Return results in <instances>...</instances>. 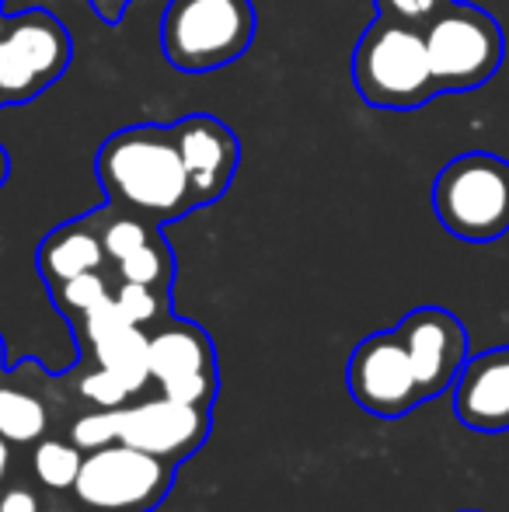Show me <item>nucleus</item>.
Segmentation results:
<instances>
[{"mask_svg": "<svg viewBox=\"0 0 509 512\" xmlns=\"http://www.w3.org/2000/svg\"><path fill=\"white\" fill-rule=\"evenodd\" d=\"M95 175L105 203L140 213L161 227L199 209L171 126L143 122L112 133L98 147Z\"/></svg>", "mask_w": 509, "mask_h": 512, "instance_id": "f257e3e1", "label": "nucleus"}, {"mask_svg": "<svg viewBox=\"0 0 509 512\" xmlns=\"http://www.w3.org/2000/svg\"><path fill=\"white\" fill-rule=\"evenodd\" d=\"M353 88L367 105L391 112L433 102L440 91L429 70L426 35L377 14L353 49Z\"/></svg>", "mask_w": 509, "mask_h": 512, "instance_id": "f03ea898", "label": "nucleus"}, {"mask_svg": "<svg viewBox=\"0 0 509 512\" xmlns=\"http://www.w3.org/2000/svg\"><path fill=\"white\" fill-rule=\"evenodd\" d=\"M255 28L252 0H168L161 14L164 60L182 74H210L248 53Z\"/></svg>", "mask_w": 509, "mask_h": 512, "instance_id": "7ed1b4c3", "label": "nucleus"}, {"mask_svg": "<svg viewBox=\"0 0 509 512\" xmlns=\"http://www.w3.org/2000/svg\"><path fill=\"white\" fill-rule=\"evenodd\" d=\"M433 213L443 230L468 244L509 234V161L471 150L443 164L433 182Z\"/></svg>", "mask_w": 509, "mask_h": 512, "instance_id": "20e7f679", "label": "nucleus"}, {"mask_svg": "<svg viewBox=\"0 0 509 512\" xmlns=\"http://www.w3.org/2000/svg\"><path fill=\"white\" fill-rule=\"evenodd\" d=\"M422 35H426L429 70L440 95L478 91L503 67V25L478 4L454 0Z\"/></svg>", "mask_w": 509, "mask_h": 512, "instance_id": "39448f33", "label": "nucleus"}, {"mask_svg": "<svg viewBox=\"0 0 509 512\" xmlns=\"http://www.w3.org/2000/svg\"><path fill=\"white\" fill-rule=\"evenodd\" d=\"M175 474L178 464L150 457L119 439L84 453L70 499L81 512H154L175 488Z\"/></svg>", "mask_w": 509, "mask_h": 512, "instance_id": "423d86ee", "label": "nucleus"}, {"mask_svg": "<svg viewBox=\"0 0 509 512\" xmlns=\"http://www.w3.org/2000/svg\"><path fill=\"white\" fill-rule=\"evenodd\" d=\"M74 42L56 14L32 7L0 18V105H21L53 88L70 67Z\"/></svg>", "mask_w": 509, "mask_h": 512, "instance_id": "0eeeda50", "label": "nucleus"}, {"mask_svg": "<svg viewBox=\"0 0 509 512\" xmlns=\"http://www.w3.org/2000/svg\"><path fill=\"white\" fill-rule=\"evenodd\" d=\"M150 338V384L161 387V394L189 405L213 408L220 391V366L213 338L203 324L185 317H164L161 324L147 331Z\"/></svg>", "mask_w": 509, "mask_h": 512, "instance_id": "6e6552de", "label": "nucleus"}, {"mask_svg": "<svg viewBox=\"0 0 509 512\" xmlns=\"http://www.w3.org/2000/svg\"><path fill=\"white\" fill-rule=\"evenodd\" d=\"M349 398L367 415L401 418L422 405L415 363L398 331H374L353 349L346 366Z\"/></svg>", "mask_w": 509, "mask_h": 512, "instance_id": "1a4fd4ad", "label": "nucleus"}, {"mask_svg": "<svg viewBox=\"0 0 509 512\" xmlns=\"http://www.w3.org/2000/svg\"><path fill=\"white\" fill-rule=\"evenodd\" d=\"M210 429L213 408L157 394V398L129 401L123 408V432H119V439L136 446V450L150 453V457L182 464L210 439Z\"/></svg>", "mask_w": 509, "mask_h": 512, "instance_id": "9d476101", "label": "nucleus"}, {"mask_svg": "<svg viewBox=\"0 0 509 512\" xmlns=\"http://www.w3.org/2000/svg\"><path fill=\"white\" fill-rule=\"evenodd\" d=\"M405 342L415 363L422 398H440L457 384L464 363H468V331L461 317L443 307H415L394 328Z\"/></svg>", "mask_w": 509, "mask_h": 512, "instance_id": "9b49d317", "label": "nucleus"}, {"mask_svg": "<svg viewBox=\"0 0 509 512\" xmlns=\"http://www.w3.org/2000/svg\"><path fill=\"white\" fill-rule=\"evenodd\" d=\"M171 129H175L178 154L189 171L196 206H210L224 199L241 164L238 136L213 115H185Z\"/></svg>", "mask_w": 509, "mask_h": 512, "instance_id": "f8f14e48", "label": "nucleus"}, {"mask_svg": "<svg viewBox=\"0 0 509 512\" xmlns=\"http://www.w3.org/2000/svg\"><path fill=\"white\" fill-rule=\"evenodd\" d=\"M454 394V415L471 432L509 429V345L468 356Z\"/></svg>", "mask_w": 509, "mask_h": 512, "instance_id": "ddd939ff", "label": "nucleus"}, {"mask_svg": "<svg viewBox=\"0 0 509 512\" xmlns=\"http://www.w3.org/2000/svg\"><path fill=\"white\" fill-rule=\"evenodd\" d=\"M35 269H39L46 290L67 283V279H74V276H84V272L109 269L95 209L49 230V234L42 237L39 251H35Z\"/></svg>", "mask_w": 509, "mask_h": 512, "instance_id": "4468645a", "label": "nucleus"}, {"mask_svg": "<svg viewBox=\"0 0 509 512\" xmlns=\"http://www.w3.org/2000/svg\"><path fill=\"white\" fill-rule=\"evenodd\" d=\"M49 401L42 398L35 387L14 384V377L0 380V436L14 446V450H32L39 439L49 436Z\"/></svg>", "mask_w": 509, "mask_h": 512, "instance_id": "2eb2a0df", "label": "nucleus"}, {"mask_svg": "<svg viewBox=\"0 0 509 512\" xmlns=\"http://www.w3.org/2000/svg\"><path fill=\"white\" fill-rule=\"evenodd\" d=\"M81 359H91V363L116 373L129 391H133V398L147 391L150 384V338L147 328H136V324L116 328L102 342L91 345L88 352H81Z\"/></svg>", "mask_w": 509, "mask_h": 512, "instance_id": "dca6fc26", "label": "nucleus"}, {"mask_svg": "<svg viewBox=\"0 0 509 512\" xmlns=\"http://www.w3.org/2000/svg\"><path fill=\"white\" fill-rule=\"evenodd\" d=\"M81 464H84V450L70 436H46L28 453V467H32L35 485L49 495L74 492Z\"/></svg>", "mask_w": 509, "mask_h": 512, "instance_id": "f3484780", "label": "nucleus"}, {"mask_svg": "<svg viewBox=\"0 0 509 512\" xmlns=\"http://www.w3.org/2000/svg\"><path fill=\"white\" fill-rule=\"evenodd\" d=\"M95 216H98L102 248H105V258H109V265L123 262L129 251L143 248L150 237L161 234V223L147 220V216H140V213H129V209H119V206H112V203L98 206Z\"/></svg>", "mask_w": 509, "mask_h": 512, "instance_id": "a211bd4d", "label": "nucleus"}, {"mask_svg": "<svg viewBox=\"0 0 509 512\" xmlns=\"http://www.w3.org/2000/svg\"><path fill=\"white\" fill-rule=\"evenodd\" d=\"M116 279L123 283H140V286H154V290H168L175 286V251H171L164 230L157 237H150L143 248L129 251L123 262L112 265Z\"/></svg>", "mask_w": 509, "mask_h": 512, "instance_id": "6ab92c4d", "label": "nucleus"}, {"mask_svg": "<svg viewBox=\"0 0 509 512\" xmlns=\"http://www.w3.org/2000/svg\"><path fill=\"white\" fill-rule=\"evenodd\" d=\"M112 290H116V272H112V265H109V269L84 272V276H74V279H67V283L53 286V290H49V300H53V307L60 310L67 321H74V317H81L84 310L109 300Z\"/></svg>", "mask_w": 509, "mask_h": 512, "instance_id": "aec40b11", "label": "nucleus"}, {"mask_svg": "<svg viewBox=\"0 0 509 512\" xmlns=\"http://www.w3.org/2000/svg\"><path fill=\"white\" fill-rule=\"evenodd\" d=\"M70 380H74L77 394L95 408H126L133 401V391H129L123 380L105 370V366L91 363V359H81L70 370Z\"/></svg>", "mask_w": 509, "mask_h": 512, "instance_id": "412c9836", "label": "nucleus"}, {"mask_svg": "<svg viewBox=\"0 0 509 512\" xmlns=\"http://www.w3.org/2000/svg\"><path fill=\"white\" fill-rule=\"evenodd\" d=\"M112 297H116L119 310L126 314V321L136 324V328L150 331L154 324H161L164 317H171V293L168 290H154V286L123 283V279H116Z\"/></svg>", "mask_w": 509, "mask_h": 512, "instance_id": "4be33fe9", "label": "nucleus"}, {"mask_svg": "<svg viewBox=\"0 0 509 512\" xmlns=\"http://www.w3.org/2000/svg\"><path fill=\"white\" fill-rule=\"evenodd\" d=\"M119 432H123V408H91L70 422L67 436L74 439L84 453H95V450H102V446L119 443Z\"/></svg>", "mask_w": 509, "mask_h": 512, "instance_id": "5701e85b", "label": "nucleus"}, {"mask_svg": "<svg viewBox=\"0 0 509 512\" xmlns=\"http://www.w3.org/2000/svg\"><path fill=\"white\" fill-rule=\"evenodd\" d=\"M374 4L381 18H391V21H398V25L426 32L454 0H374Z\"/></svg>", "mask_w": 509, "mask_h": 512, "instance_id": "b1692460", "label": "nucleus"}, {"mask_svg": "<svg viewBox=\"0 0 509 512\" xmlns=\"http://www.w3.org/2000/svg\"><path fill=\"white\" fill-rule=\"evenodd\" d=\"M42 495L35 485H28V481H7L4 488H0V512H42Z\"/></svg>", "mask_w": 509, "mask_h": 512, "instance_id": "393cba45", "label": "nucleus"}, {"mask_svg": "<svg viewBox=\"0 0 509 512\" xmlns=\"http://www.w3.org/2000/svg\"><path fill=\"white\" fill-rule=\"evenodd\" d=\"M88 4H91V11L105 21V25H119L123 14H126V7L133 4V0H88Z\"/></svg>", "mask_w": 509, "mask_h": 512, "instance_id": "a878e982", "label": "nucleus"}, {"mask_svg": "<svg viewBox=\"0 0 509 512\" xmlns=\"http://www.w3.org/2000/svg\"><path fill=\"white\" fill-rule=\"evenodd\" d=\"M11 478H14V446L0 436V488H4Z\"/></svg>", "mask_w": 509, "mask_h": 512, "instance_id": "bb28decb", "label": "nucleus"}, {"mask_svg": "<svg viewBox=\"0 0 509 512\" xmlns=\"http://www.w3.org/2000/svg\"><path fill=\"white\" fill-rule=\"evenodd\" d=\"M42 512H81V506H77L74 499H63V495H53V499L42 502Z\"/></svg>", "mask_w": 509, "mask_h": 512, "instance_id": "cd10ccee", "label": "nucleus"}, {"mask_svg": "<svg viewBox=\"0 0 509 512\" xmlns=\"http://www.w3.org/2000/svg\"><path fill=\"white\" fill-rule=\"evenodd\" d=\"M7 175H11V157H7L4 143H0V185L7 182Z\"/></svg>", "mask_w": 509, "mask_h": 512, "instance_id": "c85d7f7f", "label": "nucleus"}, {"mask_svg": "<svg viewBox=\"0 0 509 512\" xmlns=\"http://www.w3.org/2000/svg\"><path fill=\"white\" fill-rule=\"evenodd\" d=\"M0 380H4V335H0Z\"/></svg>", "mask_w": 509, "mask_h": 512, "instance_id": "c756f323", "label": "nucleus"}, {"mask_svg": "<svg viewBox=\"0 0 509 512\" xmlns=\"http://www.w3.org/2000/svg\"><path fill=\"white\" fill-rule=\"evenodd\" d=\"M0 4H4V0H0Z\"/></svg>", "mask_w": 509, "mask_h": 512, "instance_id": "7c9ffc66", "label": "nucleus"}]
</instances>
